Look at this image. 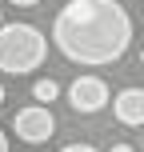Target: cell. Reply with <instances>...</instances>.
<instances>
[{
  "label": "cell",
  "instance_id": "6da1fadb",
  "mask_svg": "<svg viewBox=\"0 0 144 152\" xmlns=\"http://www.w3.org/2000/svg\"><path fill=\"white\" fill-rule=\"evenodd\" d=\"M52 44L72 64H112L132 44V16L116 0H68L52 20Z\"/></svg>",
  "mask_w": 144,
  "mask_h": 152
},
{
  "label": "cell",
  "instance_id": "7a4b0ae2",
  "mask_svg": "<svg viewBox=\"0 0 144 152\" xmlns=\"http://www.w3.org/2000/svg\"><path fill=\"white\" fill-rule=\"evenodd\" d=\"M48 56V40L40 28L32 24H4L0 20V72L8 76H28L44 64Z\"/></svg>",
  "mask_w": 144,
  "mask_h": 152
},
{
  "label": "cell",
  "instance_id": "3957f363",
  "mask_svg": "<svg viewBox=\"0 0 144 152\" xmlns=\"http://www.w3.org/2000/svg\"><path fill=\"white\" fill-rule=\"evenodd\" d=\"M12 128H16V136H20L24 144H44L56 132V116H52V108L32 104V108H20V112H16Z\"/></svg>",
  "mask_w": 144,
  "mask_h": 152
},
{
  "label": "cell",
  "instance_id": "277c9868",
  "mask_svg": "<svg viewBox=\"0 0 144 152\" xmlns=\"http://www.w3.org/2000/svg\"><path fill=\"white\" fill-rule=\"evenodd\" d=\"M68 104H72V112H84V116L100 112L108 104V84L100 76H76L68 84Z\"/></svg>",
  "mask_w": 144,
  "mask_h": 152
},
{
  "label": "cell",
  "instance_id": "5b68a950",
  "mask_svg": "<svg viewBox=\"0 0 144 152\" xmlns=\"http://www.w3.org/2000/svg\"><path fill=\"white\" fill-rule=\"evenodd\" d=\"M112 116L124 124V128H140V124H144V92H140V88H124V92H116V100H112Z\"/></svg>",
  "mask_w": 144,
  "mask_h": 152
},
{
  "label": "cell",
  "instance_id": "8992f818",
  "mask_svg": "<svg viewBox=\"0 0 144 152\" xmlns=\"http://www.w3.org/2000/svg\"><path fill=\"white\" fill-rule=\"evenodd\" d=\"M32 96H36V104H52V100L60 96V84H56L52 76H40V80L32 84Z\"/></svg>",
  "mask_w": 144,
  "mask_h": 152
},
{
  "label": "cell",
  "instance_id": "52a82bcc",
  "mask_svg": "<svg viewBox=\"0 0 144 152\" xmlns=\"http://www.w3.org/2000/svg\"><path fill=\"white\" fill-rule=\"evenodd\" d=\"M60 152H100V148H92V144H68V148H60Z\"/></svg>",
  "mask_w": 144,
  "mask_h": 152
},
{
  "label": "cell",
  "instance_id": "ba28073f",
  "mask_svg": "<svg viewBox=\"0 0 144 152\" xmlns=\"http://www.w3.org/2000/svg\"><path fill=\"white\" fill-rule=\"evenodd\" d=\"M108 152H136V148H132V144H112Z\"/></svg>",
  "mask_w": 144,
  "mask_h": 152
},
{
  "label": "cell",
  "instance_id": "9c48e42d",
  "mask_svg": "<svg viewBox=\"0 0 144 152\" xmlns=\"http://www.w3.org/2000/svg\"><path fill=\"white\" fill-rule=\"evenodd\" d=\"M16 8H32V4H40V0H12Z\"/></svg>",
  "mask_w": 144,
  "mask_h": 152
},
{
  "label": "cell",
  "instance_id": "30bf717a",
  "mask_svg": "<svg viewBox=\"0 0 144 152\" xmlns=\"http://www.w3.org/2000/svg\"><path fill=\"white\" fill-rule=\"evenodd\" d=\"M0 152H8V136H4V128H0Z\"/></svg>",
  "mask_w": 144,
  "mask_h": 152
},
{
  "label": "cell",
  "instance_id": "8fae6325",
  "mask_svg": "<svg viewBox=\"0 0 144 152\" xmlns=\"http://www.w3.org/2000/svg\"><path fill=\"white\" fill-rule=\"evenodd\" d=\"M0 104H4V88H0Z\"/></svg>",
  "mask_w": 144,
  "mask_h": 152
},
{
  "label": "cell",
  "instance_id": "7c38bea8",
  "mask_svg": "<svg viewBox=\"0 0 144 152\" xmlns=\"http://www.w3.org/2000/svg\"><path fill=\"white\" fill-rule=\"evenodd\" d=\"M0 20H4V12H0Z\"/></svg>",
  "mask_w": 144,
  "mask_h": 152
}]
</instances>
